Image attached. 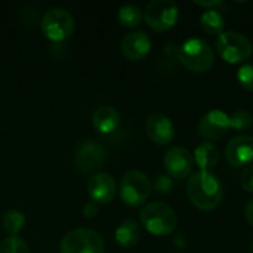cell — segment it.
<instances>
[{
	"label": "cell",
	"instance_id": "6da1fadb",
	"mask_svg": "<svg viewBox=\"0 0 253 253\" xmlns=\"http://www.w3.org/2000/svg\"><path fill=\"white\" fill-rule=\"evenodd\" d=\"M187 194L193 206L200 211L216 209L224 199L221 181L208 170H199L188 179Z\"/></svg>",
	"mask_w": 253,
	"mask_h": 253
},
{
	"label": "cell",
	"instance_id": "7a4b0ae2",
	"mask_svg": "<svg viewBox=\"0 0 253 253\" xmlns=\"http://www.w3.org/2000/svg\"><path fill=\"white\" fill-rule=\"evenodd\" d=\"M142 227L153 236H169L178 225V218L172 206L163 202L145 205L139 212Z\"/></svg>",
	"mask_w": 253,
	"mask_h": 253
},
{
	"label": "cell",
	"instance_id": "3957f363",
	"mask_svg": "<svg viewBox=\"0 0 253 253\" xmlns=\"http://www.w3.org/2000/svg\"><path fill=\"white\" fill-rule=\"evenodd\" d=\"M178 59L193 73H206L215 62V53L206 40L193 37L181 44L178 49Z\"/></svg>",
	"mask_w": 253,
	"mask_h": 253
},
{
	"label": "cell",
	"instance_id": "277c9868",
	"mask_svg": "<svg viewBox=\"0 0 253 253\" xmlns=\"http://www.w3.org/2000/svg\"><path fill=\"white\" fill-rule=\"evenodd\" d=\"M218 55L228 64L245 62L253 52L252 42L239 31H224L215 43Z\"/></svg>",
	"mask_w": 253,
	"mask_h": 253
},
{
	"label": "cell",
	"instance_id": "5b68a950",
	"mask_svg": "<svg viewBox=\"0 0 253 253\" xmlns=\"http://www.w3.org/2000/svg\"><path fill=\"white\" fill-rule=\"evenodd\" d=\"M61 253H104L102 236L90 228H77L67 233L59 245Z\"/></svg>",
	"mask_w": 253,
	"mask_h": 253
},
{
	"label": "cell",
	"instance_id": "8992f818",
	"mask_svg": "<svg viewBox=\"0 0 253 253\" xmlns=\"http://www.w3.org/2000/svg\"><path fill=\"white\" fill-rule=\"evenodd\" d=\"M151 194V182L141 170H129L120 181V199L125 205L136 208L144 205Z\"/></svg>",
	"mask_w": 253,
	"mask_h": 253
},
{
	"label": "cell",
	"instance_id": "52a82bcc",
	"mask_svg": "<svg viewBox=\"0 0 253 253\" xmlns=\"http://www.w3.org/2000/svg\"><path fill=\"white\" fill-rule=\"evenodd\" d=\"M179 16V9L172 0H153L147 4L144 12V19L150 28L154 31L170 30Z\"/></svg>",
	"mask_w": 253,
	"mask_h": 253
},
{
	"label": "cell",
	"instance_id": "ba28073f",
	"mask_svg": "<svg viewBox=\"0 0 253 253\" xmlns=\"http://www.w3.org/2000/svg\"><path fill=\"white\" fill-rule=\"evenodd\" d=\"M43 34L52 42H62L68 39L74 30V18L70 12L61 7L49 9L42 19Z\"/></svg>",
	"mask_w": 253,
	"mask_h": 253
},
{
	"label": "cell",
	"instance_id": "9c48e42d",
	"mask_svg": "<svg viewBox=\"0 0 253 253\" xmlns=\"http://www.w3.org/2000/svg\"><path fill=\"white\" fill-rule=\"evenodd\" d=\"M230 116L221 110H211L199 122V133L206 142L218 141L230 130Z\"/></svg>",
	"mask_w": 253,
	"mask_h": 253
},
{
	"label": "cell",
	"instance_id": "30bf717a",
	"mask_svg": "<svg viewBox=\"0 0 253 253\" xmlns=\"http://www.w3.org/2000/svg\"><path fill=\"white\" fill-rule=\"evenodd\" d=\"M163 163L169 176L176 178V179H184L191 173L193 166H194V159H193V154L187 148L172 147L165 154Z\"/></svg>",
	"mask_w": 253,
	"mask_h": 253
},
{
	"label": "cell",
	"instance_id": "8fae6325",
	"mask_svg": "<svg viewBox=\"0 0 253 253\" xmlns=\"http://www.w3.org/2000/svg\"><path fill=\"white\" fill-rule=\"evenodd\" d=\"M145 132L157 145H168L175 138V126L172 120L162 113H153L147 117Z\"/></svg>",
	"mask_w": 253,
	"mask_h": 253
},
{
	"label": "cell",
	"instance_id": "7c38bea8",
	"mask_svg": "<svg viewBox=\"0 0 253 253\" xmlns=\"http://www.w3.org/2000/svg\"><path fill=\"white\" fill-rule=\"evenodd\" d=\"M225 159L234 168L251 165L253 162V136H234L225 147Z\"/></svg>",
	"mask_w": 253,
	"mask_h": 253
},
{
	"label": "cell",
	"instance_id": "4fadbf2b",
	"mask_svg": "<svg viewBox=\"0 0 253 253\" xmlns=\"http://www.w3.org/2000/svg\"><path fill=\"white\" fill-rule=\"evenodd\" d=\"M105 157V150L99 144L87 141L83 142L76 153V166L83 173H92L102 168Z\"/></svg>",
	"mask_w": 253,
	"mask_h": 253
},
{
	"label": "cell",
	"instance_id": "5bb4252c",
	"mask_svg": "<svg viewBox=\"0 0 253 253\" xmlns=\"http://www.w3.org/2000/svg\"><path fill=\"white\" fill-rule=\"evenodd\" d=\"M87 193L95 203H110L117 194V185L114 178L110 173L99 172L92 175V178L87 182Z\"/></svg>",
	"mask_w": 253,
	"mask_h": 253
},
{
	"label": "cell",
	"instance_id": "9a60e30c",
	"mask_svg": "<svg viewBox=\"0 0 253 253\" xmlns=\"http://www.w3.org/2000/svg\"><path fill=\"white\" fill-rule=\"evenodd\" d=\"M150 50H151V39L142 30L132 31L126 34L122 40V52L130 61L144 59L150 53Z\"/></svg>",
	"mask_w": 253,
	"mask_h": 253
},
{
	"label": "cell",
	"instance_id": "2e32d148",
	"mask_svg": "<svg viewBox=\"0 0 253 253\" xmlns=\"http://www.w3.org/2000/svg\"><path fill=\"white\" fill-rule=\"evenodd\" d=\"M92 125L101 133H111L120 125V114L114 107H110V105L99 107L93 113Z\"/></svg>",
	"mask_w": 253,
	"mask_h": 253
},
{
	"label": "cell",
	"instance_id": "e0dca14e",
	"mask_svg": "<svg viewBox=\"0 0 253 253\" xmlns=\"http://www.w3.org/2000/svg\"><path fill=\"white\" fill-rule=\"evenodd\" d=\"M193 159H194L196 165L202 170L209 172L211 169L218 166V163L221 160V153H219V148L215 144L202 142L200 145L196 147V150L193 153Z\"/></svg>",
	"mask_w": 253,
	"mask_h": 253
},
{
	"label": "cell",
	"instance_id": "ac0fdd59",
	"mask_svg": "<svg viewBox=\"0 0 253 253\" xmlns=\"http://www.w3.org/2000/svg\"><path fill=\"white\" fill-rule=\"evenodd\" d=\"M139 237H141V230H139L138 222L133 219L123 221L116 230V242L123 249L133 248L139 242Z\"/></svg>",
	"mask_w": 253,
	"mask_h": 253
},
{
	"label": "cell",
	"instance_id": "d6986e66",
	"mask_svg": "<svg viewBox=\"0 0 253 253\" xmlns=\"http://www.w3.org/2000/svg\"><path fill=\"white\" fill-rule=\"evenodd\" d=\"M200 25L205 33H208L211 36H216V34L224 33L225 19L219 10L211 9V10H205L203 15L200 16Z\"/></svg>",
	"mask_w": 253,
	"mask_h": 253
},
{
	"label": "cell",
	"instance_id": "ffe728a7",
	"mask_svg": "<svg viewBox=\"0 0 253 253\" xmlns=\"http://www.w3.org/2000/svg\"><path fill=\"white\" fill-rule=\"evenodd\" d=\"M1 224L4 231L10 236V237H18V234L24 230L25 227V216L15 209L7 211L3 218H1Z\"/></svg>",
	"mask_w": 253,
	"mask_h": 253
},
{
	"label": "cell",
	"instance_id": "44dd1931",
	"mask_svg": "<svg viewBox=\"0 0 253 253\" xmlns=\"http://www.w3.org/2000/svg\"><path fill=\"white\" fill-rule=\"evenodd\" d=\"M119 21L126 28H133L142 21V10L136 4H125L119 9Z\"/></svg>",
	"mask_w": 253,
	"mask_h": 253
},
{
	"label": "cell",
	"instance_id": "7402d4cb",
	"mask_svg": "<svg viewBox=\"0 0 253 253\" xmlns=\"http://www.w3.org/2000/svg\"><path fill=\"white\" fill-rule=\"evenodd\" d=\"M253 123L252 113L248 110H237L230 116V127L234 129L236 132H243L248 130Z\"/></svg>",
	"mask_w": 253,
	"mask_h": 253
},
{
	"label": "cell",
	"instance_id": "603a6c76",
	"mask_svg": "<svg viewBox=\"0 0 253 253\" xmlns=\"http://www.w3.org/2000/svg\"><path fill=\"white\" fill-rule=\"evenodd\" d=\"M0 253H30V248L21 237H7L0 243Z\"/></svg>",
	"mask_w": 253,
	"mask_h": 253
},
{
	"label": "cell",
	"instance_id": "cb8c5ba5",
	"mask_svg": "<svg viewBox=\"0 0 253 253\" xmlns=\"http://www.w3.org/2000/svg\"><path fill=\"white\" fill-rule=\"evenodd\" d=\"M237 80L242 87L253 90V61L245 62L237 71Z\"/></svg>",
	"mask_w": 253,
	"mask_h": 253
},
{
	"label": "cell",
	"instance_id": "d4e9b609",
	"mask_svg": "<svg viewBox=\"0 0 253 253\" xmlns=\"http://www.w3.org/2000/svg\"><path fill=\"white\" fill-rule=\"evenodd\" d=\"M173 188V181L169 175H159L154 181V190L159 194H168Z\"/></svg>",
	"mask_w": 253,
	"mask_h": 253
},
{
	"label": "cell",
	"instance_id": "484cf974",
	"mask_svg": "<svg viewBox=\"0 0 253 253\" xmlns=\"http://www.w3.org/2000/svg\"><path fill=\"white\" fill-rule=\"evenodd\" d=\"M240 184L246 193H253V163L248 165L243 169L242 176H240Z\"/></svg>",
	"mask_w": 253,
	"mask_h": 253
},
{
	"label": "cell",
	"instance_id": "4316f807",
	"mask_svg": "<svg viewBox=\"0 0 253 253\" xmlns=\"http://www.w3.org/2000/svg\"><path fill=\"white\" fill-rule=\"evenodd\" d=\"M83 215L86 218H95L98 215V203L95 202H87L83 206Z\"/></svg>",
	"mask_w": 253,
	"mask_h": 253
},
{
	"label": "cell",
	"instance_id": "83f0119b",
	"mask_svg": "<svg viewBox=\"0 0 253 253\" xmlns=\"http://www.w3.org/2000/svg\"><path fill=\"white\" fill-rule=\"evenodd\" d=\"M194 4H197L200 7H206L208 10H211V9H215L218 6H221L222 1L221 0H213V1H194Z\"/></svg>",
	"mask_w": 253,
	"mask_h": 253
},
{
	"label": "cell",
	"instance_id": "f1b7e54d",
	"mask_svg": "<svg viewBox=\"0 0 253 253\" xmlns=\"http://www.w3.org/2000/svg\"><path fill=\"white\" fill-rule=\"evenodd\" d=\"M245 216H246V221L253 227V199H251L248 203H246V208H245Z\"/></svg>",
	"mask_w": 253,
	"mask_h": 253
},
{
	"label": "cell",
	"instance_id": "f546056e",
	"mask_svg": "<svg viewBox=\"0 0 253 253\" xmlns=\"http://www.w3.org/2000/svg\"><path fill=\"white\" fill-rule=\"evenodd\" d=\"M252 253H253V242H252Z\"/></svg>",
	"mask_w": 253,
	"mask_h": 253
}]
</instances>
